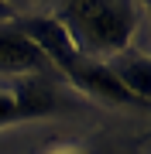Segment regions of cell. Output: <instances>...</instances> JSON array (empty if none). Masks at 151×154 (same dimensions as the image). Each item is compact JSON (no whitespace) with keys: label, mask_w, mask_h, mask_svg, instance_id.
Masks as SVG:
<instances>
[{"label":"cell","mask_w":151,"mask_h":154,"mask_svg":"<svg viewBox=\"0 0 151 154\" xmlns=\"http://www.w3.org/2000/svg\"><path fill=\"white\" fill-rule=\"evenodd\" d=\"M58 106V93L45 79H21L11 89H0V127L41 120V116H52Z\"/></svg>","instance_id":"2"},{"label":"cell","mask_w":151,"mask_h":154,"mask_svg":"<svg viewBox=\"0 0 151 154\" xmlns=\"http://www.w3.org/2000/svg\"><path fill=\"white\" fill-rule=\"evenodd\" d=\"M106 65L113 69L117 82L127 89L141 106L148 103V96H151V62H148V55H120V58L106 62Z\"/></svg>","instance_id":"6"},{"label":"cell","mask_w":151,"mask_h":154,"mask_svg":"<svg viewBox=\"0 0 151 154\" xmlns=\"http://www.w3.org/2000/svg\"><path fill=\"white\" fill-rule=\"evenodd\" d=\"M55 154H83V151H76V147H65V151H55Z\"/></svg>","instance_id":"8"},{"label":"cell","mask_w":151,"mask_h":154,"mask_svg":"<svg viewBox=\"0 0 151 154\" xmlns=\"http://www.w3.org/2000/svg\"><path fill=\"white\" fill-rule=\"evenodd\" d=\"M144 4H148V0H144Z\"/></svg>","instance_id":"9"},{"label":"cell","mask_w":151,"mask_h":154,"mask_svg":"<svg viewBox=\"0 0 151 154\" xmlns=\"http://www.w3.org/2000/svg\"><path fill=\"white\" fill-rule=\"evenodd\" d=\"M52 65L45 62L34 45L14 28H0V75H34V72H48Z\"/></svg>","instance_id":"5"},{"label":"cell","mask_w":151,"mask_h":154,"mask_svg":"<svg viewBox=\"0 0 151 154\" xmlns=\"http://www.w3.org/2000/svg\"><path fill=\"white\" fill-rule=\"evenodd\" d=\"M17 17H21V14H17V7L11 4V0H0V24H4V21H7V24H14Z\"/></svg>","instance_id":"7"},{"label":"cell","mask_w":151,"mask_h":154,"mask_svg":"<svg viewBox=\"0 0 151 154\" xmlns=\"http://www.w3.org/2000/svg\"><path fill=\"white\" fill-rule=\"evenodd\" d=\"M62 75L72 82L79 93H86V96H96V99H103V103H110V106H141L134 96L127 93L120 82H117V75H113V69L106 65L103 58H90V55H76L72 62H69V69L62 72Z\"/></svg>","instance_id":"3"},{"label":"cell","mask_w":151,"mask_h":154,"mask_svg":"<svg viewBox=\"0 0 151 154\" xmlns=\"http://www.w3.org/2000/svg\"><path fill=\"white\" fill-rule=\"evenodd\" d=\"M65 24L76 48L90 58L124 55L137 28V11L131 0H65Z\"/></svg>","instance_id":"1"},{"label":"cell","mask_w":151,"mask_h":154,"mask_svg":"<svg viewBox=\"0 0 151 154\" xmlns=\"http://www.w3.org/2000/svg\"><path fill=\"white\" fill-rule=\"evenodd\" d=\"M14 28L21 31L24 38L45 55L48 65H55L58 72H65L69 62H72L76 55H83V51L76 48V41L69 38L65 24H62L58 17H17Z\"/></svg>","instance_id":"4"}]
</instances>
